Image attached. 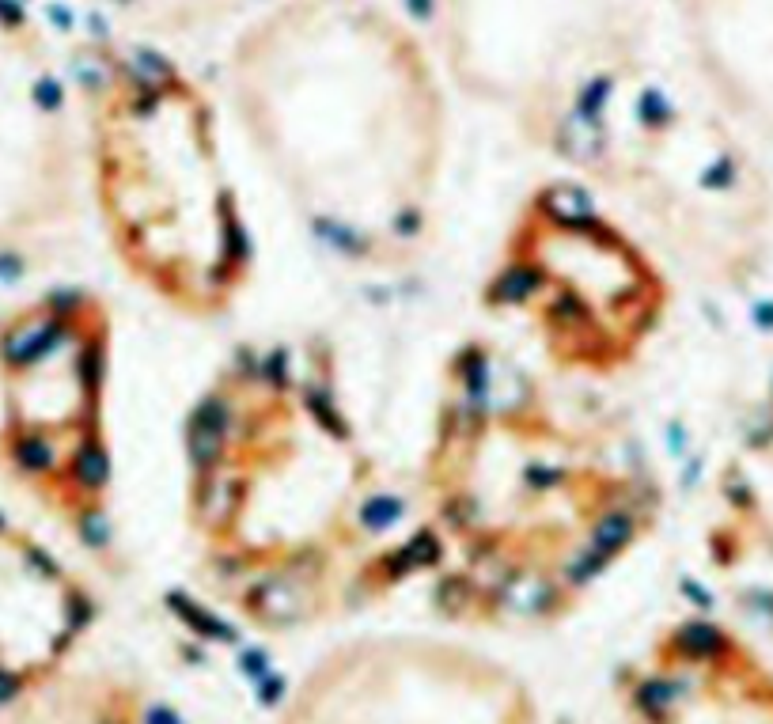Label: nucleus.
I'll list each match as a JSON object with an SVG mask.
<instances>
[{"instance_id": "nucleus-2", "label": "nucleus", "mask_w": 773, "mask_h": 724, "mask_svg": "<svg viewBox=\"0 0 773 724\" xmlns=\"http://www.w3.org/2000/svg\"><path fill=\"white\" fill-rule=\"evenodd\" d=\"M414 501L444 615H558L664 520L645 448L478 334L440 364Z\"/></svg>"}, {"instance_id": "nucleus-10", "label": "nucleus", "mask_w": 773, "mask_h": 724, "mask_svg": "<svg viewBox=\"0 0 773 724\" xmlns=\"http://www.w3.org/2000/svg\"><path fill=\"white\" fill-rule=\"evenodd\" d=\"M144 38H186L198 31L235 27L266 0H107Z\"/></svg>"}, {"instance_id": "nucleus-5", "label": "nucleus", "mask_w": 773, "mask_h": 724, "mask_svg": "<svg viewBox=\"0 0 773 724\" xmlns=\"http://www.w3.org/2000/svg\"><path fill=\"white\" fill-rule=\"evenodd\" d=\"M478 304L542 372L611 383L645 364L675 289L652 239L595 186L561 175L512 209Z\"/></svg>"}, {"instance_id": "nucleus-3", "label": "nucleus", "mask_w": 773, "mask_h": 724, "mask_svg": "<svg viewBox=\"0 0 773 724\" xmlns=\"http://www.w3.org/2000/svg\"><path fill=\"white\" fill-rule=\"evenodd\" d=\"M455 88L391 0H266L224 50V103L326 262L387 277L440 243Z\"/></svg>"}, {"instance_id": "nucleus-6", "label": "nucleus", "mask_w": 773, "mask_h": 724, "mask_svg": "<svg viewBox=\"0 0 773 724\" xmlns=\"http://www.w3.org/2000/svg\"><path fill=\"white\" fill-rule=\"evenodd\" d=\"M118 319L91 285H46L0 311V482L69 539L114 546Z\"/></svg>"}, {"instance_id": "nucleus-4", "label": "nucleus", "mask_w": 773, "mask_h": 724, "mask_svg": "<svg viewBox=\"0 0 773 724\" xmlns=\"http://www.w3.org/2000/svg\"><path fill=\"white\" fill-rule=\"evenodd\" d=\"M88 209L114 266L186 323H224L258 273L228 114L160 38L72 61Z\"/></svg>"}, {"instance_id": "nucleus-8", "label": "nucleus", "mask_w": 773, "mask_h": 724, "mask_svg": "<svg viewBox=\"0 0 773 724\" xmlns=\"http://www.w3.org/2000/svg\"><path fill=\"white\" fill-rule=\"evenodd\" d=\"M84 213L72 65L23 0H0V266L54 247Z\"/></svg>"}, {"instance_id": "nucleus-1", "label": "nucleus", "mask_w": 773, "mask_h": 724, "mask_svg": "<svg viewBox=\"0 0 773 724\" xmlns=\"http://www.w3.org/2000/svg\"><path fill=\"white\" fill-rule=\"evenodd\" d=\"M179 467L205 573L270 630L425 569L414 489L364 433L323 334L228 349L182 414Z\"/></svg>"}, {"instance_id": "nucleus-9", "label": "nucleus", "mask_w": 773, "mask_h": 724, "mask_svg": "<svg viewBox=\"0 0 773 724\" xmlns=\"http://www.w3.org/2000/svg\"><path fill=\"white\" fill-rule=\"evenodd\" d=\"M91 618L88 588L72 577L61 554L0 508V706H12L31 679L16 656L19 645H31L42 664H54Z\"/></svg>"}, {"instance_id": "nucleus-7", "label": "nucleus", "mask_w": 773, "mask_h": 724, "mask_svg": "<svg viewBox=\"0 0 773 724\" xmlns=\"http://www.w3.org/2000/svg\"><path fill=\"white\" fill-rule=\"evenodd\" d=\"M455 95L558 156L652 65L660 0H391Z\"/></svg>"}]
</instances>
